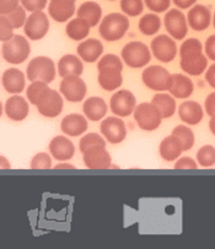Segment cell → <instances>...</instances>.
<instances>
[{
    "label": "cell",
    "instance_id": "6da1fadb",
    "mask_svg": "<svg viewBox=\"0 0 215 249\" xmlns=\"http://www.w3.org/2000/svg\"><path fill=\"white\" fill-rule=\"evenodd\" d=\"M129 30V20L126 14L112 13L101 20L98 32L107 42L119 41Z\"/></svg>",
    "mask_w": 215,
    "mask_h": 249
},
{
    "label": "cell",
    "instance_id": "7a4b0ae2",
    "mask_svg": "<svg viewBox=\"0 0 215 249\" xmlns=\"http://www.w3.org/2000/svg\"><path fill=\"white\" fill-rule=\"evenodd\" d=\"M31 54V46L28 39L21 35H15L9 41L3 42L1 55L4 60L14 65L22 64Z\"/></svg>",
    "mask_w": 215,
    "mask_h": 249
},
{
    "label": "cell",
    "instance_id": "3957f363",
    "mask_svg": "<svg viewBox=\"0 0 215 249\" xmlns=\"http://www.w3.org/2000/svg\"><path fill=\"white\" fill-rule=\"evenodd\" d=\"M57 75V67L53 60L44 55L30 60L26 69V76L31 82L44 81L47 84L53 82Z\"/></svg>",
    "mask_w": 215,
    "mask_h": 249
},
{
    "label": "cell",
    "instance_id": "277c9868",
    "mask_svg": "<svg viewBox=\"0 0 215 249\" xmlns=\"http://www.w3.org/2000/svg\"><path fill=\"white\" fill-rule=\"evenodd\" d=\"M143 84L148 89L156 92L169 91L172 85V74L161 65H150L141 74Z\"/></svg>",
    "mask_w": 215,
    "mask_h": 249
},
{
    "label": "cell",
    "instance_id": "5b68a950",
    "mask_svg": "<svg viewBox=\"0 0 215 249\" xmlns=\"http://www.w3.org/2000/svg\"><path fill=\"white\" fill-rule=\"evenodd\" d=\"M122 60L133 69L144 68L150 63L151 51L145 43L139 41H132L122 48Z\"/></svg>",
    "mask_w": 215,
    "mask_h": 249
},
{
    "label": "cell",
    "instance_id": "8992f818",
    "mask_svg": "<svg viewBox=\"0 0 215 249\" xmlns=\"http://www.w3.org/2000/svg\"><path fill=\"white\" fill-rule=\"evenodd\" d=\"M133 118L136 123L144 131L156 130L162 122V116L151 102H143L138 105L134 109Z\"/></svg>",
    "mask_w": 215,
    "mask_h": 249
},
{
    "label": "cell",
    "instance_id": "52a82bcc",
    "mask_svg": "<svg viewBox=\"0 0 215 249\" xmlns=\"http://www.w3.org/2000/svg\"><path fill=\"white\" fill-rule=\"evenodd\" d=\"M150 51L153 55L161 63H170L178 53L176 39L167 35H159L151 41Z\"/></svg>",
    "mask_w": 215,
    "mask_h": 249
},
{
    "label": "cell",
    "instance_id": "ba28073f",
    "mask_svg": "<svg viewBox=\"0 0 215 249\" xmlns=\"http://www.w3.org/2000/svg\"><path fill=\"white\" fill-rule=\"evenodd\" d=\"M164 25L167 34L176 41H182L188 34V21L179 9H171L164 18Z\"/></svg>",
    "mask_w": 215,
    "mask_h": 249
},
{
    "label": "cell",
    "instance_id": "9c48e42d",
    "mask_svg": "<svg viewBox=\"0 0 215 249\" xmlns=\"http://www.w3.org/2000/svg\"><path fill=\"white\" fill-rule=\"evenodd\" d=\"M49 31V20L48 16L43 11H35L31 13L27 18L25 26H23V32L25 36L31 41H39L43 38Z\"/></svg>",
    "mask_w": 215,
    "mask_h": 249
},
{
    "label": "cell",
    "instance_id": "30bf717a",
    "mask_svg": "<svg viewBox=\"0 0 215 249\" xmlns=\"http://www.w3.org/2000/svg\"><path fill=\"white\" fill-rule=\"evenodd\" d=\"M137 107V98L129 90H119L113 93L110 100V109L115 116L124 118L134 113Z\"/></svg>",
    "mask_w": 215,
    "mask_h": 249
},
{
    "label": "cell",
    "instance_id": "8fae6325",
    "mask_svg": "<svg viewBox=\"0 0 215 249\" xmlns=\"http://www.w3.org/2000/svg\"><path fill=\"white\" fill-rule=\"evenodd\" d=\"M101 134L110 144H120L127 136L126 123L120 117H107L101 122Z\"/></svg>",
    "mask_w": 215,
    "mask_h": 249
},
{
    "label": "cell",
    "instance_id": "7c38bea8",
    "mask_svg": "<svg viewBox=\"0 0 215 249\" xmlns=\"http://www.w3.org/2000/svg\"><path fill=\"white\" fill-rule=\"evenodd\" d=\"M59 91L67 101L78 103L85 100L87 88L85 81L80 76H67L61 80Z\"/></svg>",
    "mask_w": 215,
    "mask_h": 249
},
{
    "label": "cell",
    "instance_id": "4fadbf2b",
    "mask_svg": "<svg viewBox=\"0 0 215 249\" xmlns=\"http://www.w3.org/2000/svg\"><path fill=\"white\" fill-rule=\"evenodd\" d=\"M61 93L53 89H48L47 92L44 93L43 97L39 100L36 107L39 113L46 118H56L61 113L63 107H64V101L61 97Z\"/></svg>",
    "mask_w": 215,
    "mask_h": 249
},
{
    "label": "cell",
    "instance_id": "5bb4252c",
    "mask_svg": "<svg viewBox=\"0 0 215 249\" xmlns=\"http://www.w3.org/2000/svg\"><path fill=\"white\" fill-rule=\"evenodd\" d=\"M84 164L90 170H106L112 166V157L103 146H92L82 152Z\"/></svg>",
    "mask_w": 215,
    "mask_h": 249
},
{
    "label": "cell",
    "instance_id": "9a60e30c",
    "mask_svg": "<svg viewBox=\"0 0 215 249\" xmlns=\"http://www.w3.org/2000/svg\"><path fill=\"white\" fill-rule=\"evenodd\" d=\"M4 112L6 117L14 122H22L30 113L27 100L20 95H13L4 103Z\"/></svg>",
    "mask_w": 215,
    "mask_h": 249
},
{
    "label": "cell",
    "instance_id": "2e32d148",
    "mask_svg": "<svg viewBox=\"0 0 215 249\" xmlns=\"http://www.w3.org/2000/svg\"><path fill=\"white\" fill-rule=\"evenodd\" d=\"M49 154L57 161H69L75 154V146L70 139L64 135L54 136L49 142Z\"/></svg>",
    "mask_w": 215,
    "mask_h": 249
},
{
    "label": "cell",
    "instance_id": "e0dca14e",
    "mask_svg": "<svg viewBox=\"0 0 215 249\" xmlns=\"http://www.w3.org/2000/svg\"><path fill=\"white\" fill-rule=\"evenodd\" d=\"M179 67L186 74L191 76H199L208 69V58L203 52L187 54L181 57Z\"/></svg>",
    "mask_w": 215,
    "mask_h": 249
},
{
    "label": "cell",
    "instance_id": "ac0fdd59",
    "mask_svg": "<svg viewBox=\"0 0 215 249\" xmlns=\"http://www.w3.org/2000/svg\"><path fill=\"white\" fill-rule=\"evenodd\" d=\"M188 26L195 31H204L210 26L212 22V13L209 8L202 4H195L190 9L187 14Z\"/></svg>",
    "mask_w": 215,
    "mask_h": 249
},
{
    "label": "cell",
    "instance_id": "d6986e66",
    "mask_svg": "<svg viewBox=\"0 0 215 249\" xmlns=\"http://www.w3.org/2000/svg\"><path fill=\"white\" fill-rule=\"evenodd\" d=\"M1 84L6 92L11 95H20L26 88V76L21 70L10 68L1 75Z\"/></svg>",
    "mask_w": 215,
    "mask_h": 249
},
{
    "label": "cell",
    "instance_id": "ffe728a7",
    "mask_svg": "<svg viewBox=\"0 0 215 249\" xmlns=\"http://www.w3.org/2000/svg\"><path fill=\"white\" fill-rule=\"evenodd\" d=\"M178 117L187 125H197L204 117V108L195 101H184L178 107Z\"/></svg>",
    "mask_w": 215,
    "mask_h": 249
},
{
    "label": "cell",
    "instance_id": "44dd1931",
    "mask_svg": "<svg viewBox=\"0 0 215 249\" xmlns=\"http://www.w3.org/2000/svg\"><path fill=\"white\" fill-rule=\"evenodd\" d=\"M75 13V1L72 0H51L48 4L49 16L57 22H67Z\"/></svg>",
    "mask_w": 215,
    "mask_h": 249
},
{
    "label": "cell",
    "instance_id": "7402d4cb",
    "mask_svg": "<svg viewBox=\"0 0 215 249\" xmlns=\"http://www.w3.org/2000/svg\"><path fill=\"white\" fill-rule=\"evenodd\" d=\"M78 55L86 63H95L100 60L103 53L102 42L96 38H86L78 44Z\"/></svg>",
    "mask_w": 215,
    "mask_h": 249
},
{
    "label": "cell",
    "instance_id": "603a6c76",
    "mask_svg": "<svg viewBox=\"0 0 215 249\" xmlns=\"http://www.w3.org/2000/svg\"><path fill=\"white\" fill-rule=\"evenodd\" d=\"M89 128L87 118L82 114L72 113L61 119L60 129L68 136H80Z\"/></svg>",
    "mask_w": 215,
    "mask_h": 249
},
{
    "label": "cell",
    "instance_id": "cb8c5ba5",
    "mask_svg": "<svg viewBox=\"0 0 215 249\" xmlns=\"http://www.w3.org/2000/svg\"><path fill=\"white\" fill-rule=\"evenodd\" d=\"M159 151L160 156H161V159H164L165 161H176L177 159L181 157L182 152L184 151L183 144H182L181 139H179L178 136L171 134V135L166 136V138L160 142Z\"/></svg>",
    "mask_w": 215,
    "mask_h": 249
},
{
    "label": "cell",
    "instance_id": "d4e9b609",
    "mask_svg": "<svg viewBox=\"0 0 215 249\" xmlns=\"http://www.w3.org/2000/svg\"><path fill=\"white\" fill-rule=\"evenodd\" d=\"M84 71V64L79 55L65 54L58 62V74L61 77L80 76Z\"/></svg>",
    "mask_w": 215,
    "mask_h": 249
},
{
    "label": "cell",
    "instance_id": "484cf974",
    "mask_svg": "<svg viewBox=\"0 0 215 249\" xmlns=\"http://www.w3.org/2000/svg\"><path fill=\"white\" fill-rule=\"evenodd\" d=\"M82 110H84V116L86 117L89 121L98 122L103 119L107 114V103L105 100L98 96H92L87 100L84 101L82 105Z\"/></svg>",
    "mask_w": 215,
    "mask_h": 249
},
{
    "label": "cell",
    "instance_id": "4316f807",
    "mask_svg": "<svg viewBox=\"0 0 215 249\" xmlns=\"http://www.w3.org/2000/svg\"><path fill=\"white\" fill-rule=\"evenodd\" d=\"M195 91V84L188 76L183 74L172 75V85L169 92L177 100H186L191 97Z\"/></svg>",
    "mask_w": 215,
    "mask_h": 249
},
{
    "label": "cell",
    "instance_id": "83f0119b",
    "mask_svg": "<svg viewBox=\"0 0 215 249\" xmlns=\"http://www.w3.org/2000/svg\"><path fill=\"white\" fill-rule=\"evenodd\" d=\"M77 15L78 18H84L91 27H95L102 18V8L95 1H85L78 8Z\"/></svg>",
    "mask_w": 215,
    "mask_h": 249
},
{
    "label": "cell",
    "instance_id": "f1b7e54d",
    "mask_svg": "<svg viewBox=\"0 0 215 249\" xmlns=\"http://www.w3.org/2000/svg\"><path fill=\"white\" fill-rule=\"evenodd\" d=\"M151 103L160 110L164 119L171 118L176 113V98L171 93L157 92L151 100Z\"/></svg>",
    "mask_w": 215,
    "mask_h": 249
},
{
    "label": "cell",
    "instance_id": "f546056e",
    "mask_svg": "<svg viewBox=\"0 0 215 249\" xmlns=\"http://www.w3.org/2000/svg\"><path fill=\"white\" fill-rule=\"evenodd\" d=\"M98 84L106 91H115L123 84V76L120 70L103 69L98 71Z\"/></svg>",
    "mask_w": 215,
    "mask_h": 249
},
{
    "label": "cell",
    "instance_id": "4dcf8cb0",
    "mask_svg": "<svg viewBox=\"0 0 215 249\" xmlns=\"http://www.w3.org/2000/svg\"><path fill=\"white\" fill-rule=\"evenodd\" d=\"M90 29H91V26L84 18H75L68 22L67 27H65V32H67V36L70 39L81 42L87 38L90 34Z\"/></svg>",
    "mask_w": 215,
    "mask_h": 249
},
{
    "label": "cell",
    "instance_id": "1f68e13d",
    "mask_svg": "<svg viewBox=\"0 0 215 249\" xmlns=\"http://www.w3.org/2000/svg\"><path fill=\"white\" fill-rule=\"evenodd\" d=\"M161 27V18L155 13H150L144 15L139 21V31L144 36H154L160 31Z\"/></svg>",
    "mask_w": 215,
    "mask_h": 249
},
{
    "label": "cell",
    "instance_id": "d6a6232c",
    "mask_svg": "<svg viewBox=\"0 0 215 249\" xmlns=\"http://www.w3.org/2000/svg\"><path fill=\"white\" fill-rule=\"evenodd\" d=\"M174 135L178 136L181 139L182 144H183V150L184 151H188L193 147L195 145V133H193L192 129L187 125V124H181V125H177L172 129V133Z\"/></svg>",
    "mask_w": 215,
    "mask_h": 249
},
{
    "label": "cell",
    "instance_id": "836d02e7",
    "mask_svg": "<svg viewBox=\"0 0 215 249\" xmlns=\"http://www.w3.org/2000/svg\"><path fill=\"white\" fill-rule=\"evenodd\" d=\"M48 84L44 81H34L31 82V85L26 89V96L28 98V102L31 105L36 106L39 102L44 93L48 90Z\"/></svg>",
    "mask_w": 215,
    "mask_h": 249
},
{
    "label": "cell",
    "instance_id": "e575fe53",
    "mask_svg": "<svg viewBox=\"0 0 215 249\" xmlns=\"http://www.w3.org/2000/svg\"><path fill=\"white\" fill-rule=\"evenodd\" d=\"M197 162L202 167H213L215 164V147L213 145H204L197 152Z\"/></svg>",
    "mask_w": 215,
    "mask_h": 249
},
{
    "label": "cell",
    "instance_id": "d590c367",
    "mask_svg": "<svg viewBox=\"0 0 215 249\" xmlns=\"http://www.w3.org/2000/svg\"><path fill=\"white\" fill-rule=\"evenodd\" d=\"M92 146H103L106 147V139L98 133H87L80 139L79 150L80 152H85L87 149Z\"/></svg>",
    "mask_w": 215,
    "mask_h": 249
},
{
    "label": "cell",
    "instance_id": "8d00e7d4",
    "mask_svg": "<svg viewBox=\"0 0 215 249\" xmlns=\"http://www.w3.org/2000/svg\"><path fill=\"white\" fill-rule=\"evenodd\" d=\"M103 69H116V70H123V60L120 59L116 54H106L103 57L100 58L98 63V70Z\"/></svg>",
    "mask_w": 215,
    "mask_h": 249
},
{
    "label": "cell",
    "instance_id": "74e56055",
    "mask_svg": "<svg viewBox=\"0 0 215 249\" xmlns=\"http://www.w3.org/2000/svg\"><path fill=\"white\" fill-rule=\"evenodd\" d=\"M120 9L127 16H138L144 11V0H120Z\"/></svg>",
    "mask_w": 215,
    "mask_h": 249
},
{
    "label": "cell",
    "instance_id": "f35d334b",
    "mask_svg": "<svg viewBox=\"0 0 215 249\" xmlns=\"http://www.w3.org/2000/svg\"><path fill=\"white\" fill-rule=\"evenodd\" d=\"M30 167L32 170H49L52 168V155L48 152H39L31 160Z\"/></svg>",
    "mask_w": 215,
    "mask_h": 249
},
{
    "label": "cell",
    "instance_id": "ab89813d",
    "mask_svg": "<svg viewBox=\"0 0 215 249\" xmlns=\"http://www.w3.org/2000/svg\"><path fill=\"white\" fill-rule=\"evenodd\" d=\"M204 49L202 42L198 38H188L181 44L179 47V57H183V55H187V54L192 53H200Z\"/></svg>",
    "mask_w": 215,
    "mask_h": 249
},
{
    "label": "cell",
    "instance_id": "60d3db41",
    "mask_svg": "<svg viewBox=\"0 0 215 249\" xmlns=\"http://www.w3.org/2000/svg\"><path fill=\"white\" fill-rule=\"evenodd\" d=\"M26 9L22 5H19L18 8L14 11H11L10 14L5 15L9 18V21L11 22V25L14 26V29H20L23 27L27 21V15H26Z\"/></svg>",
    "mask_w": 215,
    "mask_h": 249
},
{
    "label": "cell",
    "instance_id": "b9f144b4",
    "mask_svg": "<svg viewBox=\"0 0 215 249\" xmlns=\"http://www.w3.org/2000/svg\"><path fill=\"white\" fill-rule=\"evenodd\" d=\"M14 26L9 21V18L5 15H1L0 18V41L6 42L13 38L14 35Z\"/></svg>",
    "mask_w": 215,
    "mask_h": 249
},
{
    "label": "cell",
    "instance_id": "7bdbcfd3",
    "mask_svg": "<svg viewBox=\"0 0 215 249\" xmlns=\"http://www.w3.org/2000/svg\"><path fill=\"white\" fill-rule=\"evenodd\" d=\"M144 4L154 13H165L171 5V0H144Z\"/></svg>",
    "mask_w": 215,
    "mask_h": 249
},
{
    "label": "cell",
    "instance_id": "ee69618b",
    "mask_svg": "<svg viewBox=\"0 0 215 249\" xmlns=\"http://www.w3.org/2000/svg\"><path fill=\"white\" fill-rule=\"evenodd\" d=\"M48 4V0H21V5L27 11L35 13V11H43Z\"/></svg>",
    "mask_w": 215,
    "mask_h": 249
},
{
    "label": "cell",
    "instance_id": "f6af8a7d",
    "mask_svg": "<svg viewBox=\"0 0 215 249\" xmlns=\"http://www.w3.org/2000/svg\"><path fill=\"white\" fill-rule=\"evenodd\" d=\"M175 168L176 170H195V168H198V162H195L190 156L179 157L175 162Z\"/></svg>",
    "mask_w": 215,
    "mask_h": 249
},
{
    "label": "cell",
    "instance_id": "bcb514c9",
    "mask_svg": "<svg viewBox=\"0 0 215 249\" xmlns=\"http://www.w3.org/2000/svg\"><path fill=\"white\" fill-rule=\"evenodd\" d=\"M21 0H0V14L8 15L20 5Z\"/></svg>",
    "mask_w": 215,
    "mask_h": 249
},
{
    "label": "cell",
    "instance_id": "7dc6e473",
    "mask_svg": "<svg viewBox=\"0 0 215 249\" xmlns=\"http://www.w3.org/2000/svg\"><path fill=\"white\" fill-rule=\"evenodd\" d=\"M204 52L208 59L215 63V35H212L207 38L204 44Z\"/></svg>",
    "mask_w": 215,
    "mask_h": 249
},
{
    "label": "cell",
    "instance_id": "c3c4849f",
    "mask_svg": "<svg viewBox=\"0 0 215 249\" xmlns=\"http://www.w3.org/2000/svg\"><path fill=\"white\" fill-rule=\"evenodd\" d=\"M204 110H205V113H207L209 117L215 116V91L214 92L209 93L208 97L205 98Z\"/></svg>",
    "mask_w": 215,
    "mask_h": 249
},
{
    "label": "cell",
    "instance_id": "681fc988",
    "mask_svg": "<svg viewBox=\"0 0 215 249\" xmlns=\"http://www.w3.org/2000/svg\"><path fill=\"white\" fill-rule=\"evenodd\" d=\"M205 81L210 85V88L215 89V63L210 65L205 71Z\"/></svg>",
    "mask_w": 215,
    "mask_h": 249
},
{
    "label": "cell",
    "instance_id": "f907efd6",
    "mask_svg": "<svg viewBox=\"0 0 215 249\" xmlns=\"http://www.w3.org/2000/svg\"><path fill=\"white\" fill-rule=\"evenodd\" d=\"M172 1L178 9H191L197 3V0H172Z\"/></svg>",
    "mask_w": 215,
    "mask_h": 249
},
{
    "label": "cell",
    "instance_id": "816d5d0a",
    "mask_svg": "<svg viewBox=\"0 0 215 249\" xmlns=\"http://www.w3.org/2000/svg\"><path fill=\"white\" fill-rule=\"evenodd\" d=\"M57 170H63V168H68V170H74L75 166L72 163H68V162H63V163H57L56 167Z\"/></svg>",
    "mask_w": 215,
    "mask_h": 249
},
{
    "label": "cell",
    "instance_id": "f5cc1de1",
    "mask_svg": "<svg viewBox=\"0 0 215 249\" xmlns=\"http://www.w3.org/2000/svg\"><path fill=\"white\" fill-rule=\"evenodd\" d=\"M0 161H1V163H0V166H1V168L3 170H6V168H11V164L10 162L6 161V159L4 156H1V159H0Z\"/></svg>",
    "mask_w": 215,
    "mask_h": 249
},
{
    "label": "cell",
    "instance_id": "db71d44e",
    "mask_svg": "<svg viewBox=\"0 0 215 249\" xmlns=\"http://www.w3.org/2000/svg\"><path fill=\"white\" fill-rule=\"evenodd\" d=\"M209 129L212 131L213 135L215 136V116L210 117V121H209Z\"/></svg>",
    "mask_w": 215,
    "mask_h": 249
},
{
    "label": "cell",
    "instance_id": "11a10c76",
    "mask_svg": "<svg viewBox=\"0 0 215 249\" xmlns=\"http://www.w3.org/2000/svg\"><path fill=\"white\" fill-rule=\"evenodd\" d=\"M213 25H214L215 27V13H214V16H213Z\"/></svg>",
    "mask_w": 215,
    "mask_h": 249
},
{
    "label": "cell",
    "instance_id": "9f6ffc18",
    "mask_svg": "<svg viewBox=\"0 0 215 249\" xmlns=\"http://www.w3.org/2000/svg\"><path fill=\"white\" fill-rule=\"evenodd\" d=\"M110 1H115V0H110Z\"/></svg>",
    "mask_w": 215,
    "mask_h": 249
},
{
    "label": "cell",
    "instance_id": "6f0895ef",
    "mask_svg": "<svg viewBox=\"0 0 215 249\" xmlns=\"http://www.w3.org/2000/svg\"><path fill=\"white\" fill-rule=\"evenodd\" d=\"M72 1H75V0H72Z\"/></svg>",
    "mask_w": 215,
    "mask_h": 249
}]
</instances>
